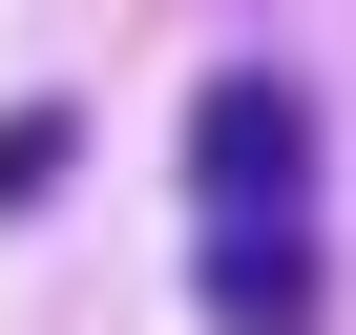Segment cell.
Listing matches in <instances>:
<instances>
[{
    "label": "cell",
    "mask_w": 356,
    "mask_h": 335,
    "mask_svg": "<svg viewBox=\"0 0 356 335\" xmlns=\"http://www.w3.org/2000/svg\"><path fill=\"white\" fill-rule=\"evenodd\" d=\"M189 293H210V335H314V231H252V210H210Z\"/></svg>",
    "instance_id": "7a4b0ae2"
},
{
    "label": "cell",
    "mask_w": 356,
    "mask_h": 335,
    "mask_svg": "<svg viewBox=\"0 0 356 335\" xmlns=\"http://www.w3.org/2000/svg\"><path fill=\"white\" fill-rule=\"evenodd\" d=\"M63 168H84V147H63L42 105H22V126H0V210H42V189H63Z\"/></svg>",
    "instance_id": "3957f363"
},
{
    "label": "cell",
    "mask_w": 356,
    "mask_h": 335,
    "mask_svg": "<svg viewBox=\"0 0 356 335\" xmlns=\"http://www.w3.org/2000/svg\"><path fill=\"white\" fill-rule=\"evenodd\" d=\"M189 168H210V210L293 231L314 210V105H293V63H210L189 84Z\"/></svg>",
    "instance_id": "6da1fadb"
}]
</instances>
